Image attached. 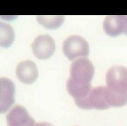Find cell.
I'll list each match as a JSON object with an SVG mask.
<instances>
[{
  "label": "cell",
  "mask_w": 127,
  "mask_h": 126,
  "mask_svg": "<svg viewBox=\"0 0 127 126\" xmlns=\"http://www.w3.org/2000/svg\"><path fill=\"white\" fill-rule=\"evenodd\" d=\"M124 33L127 35V16L126 17V21H125V26L124 29Z\"/></svg>",
  "instance_id": "cell-13"
},
{
  "label": "cell",
  "mask_w": 127,
  "mask_h": 126,
  "mask_svg": "<svg viewBox=\"0 0 127 126\" xmlns=\"http://www.w3.org/2000/svg\"><path fill=\"white\" fill-rule=\"evenodd\" d=\"M78 107L83 109H108L110 107L106 98V86H100L92 88L85 99L75 101Z\"/></svg>",
  "instance_id": "cell-3"
},
{
  "label": "cell",
  "mask_w": 127,
  "mask_h": 126,
  "mask_svg": "<svg viewBox=\"0 0 127 126\" xmlns=\"http://www.w3.org/2000/svg\"><path fill=\"white\" fill-rule=\"evenodd\" d=\"M15 33L10 25L0 22V45L2 47H9L13 42Z\"/></svg>",
  "instance_id": "cell-10"
},
{
  "label": "cell",
  "mask_w": 127,
  "mask_h": 126,
  "mask_svg": "<svg viewBox=\"0 0 127 126\" xmlns=\"http://www.w3.org/2000/svg\"><path fill=\"white\" fill-rule=\"evenodd\" d=\"M63 50L65 56L73 61L79 57H87L89 54V44L85 38L79 35H72L63 42Z\"/></svg>",
  "instance_id": "cell-2"
},
{
  "label": "cell",
  "mask_w": 127,
  "mask_h": 126,
  "mask_svg": "<svg viewBox=\"0 0 127 126\" xmlns=\"http://www.w3.org/2000/svg\"><path fill=\"white\" fill-rule=\"evenodd\" d=\"M7 126H35V121L27 109L17 105L6 115Z\"/></svg>",
  "instance_id": "cell-7"
},
{
  "label": "cell",
  "mask_w": 127,
  "mask_h": 126,
  "mask_svg": "<svg viewBox=\"0 0 127 126\" xmlns=\"http://www.w3.org/2000/svg\"><path fill=\"white\" fill-rule=\"evenodd\" d=\"M94 73V65L88 58H79L71 63L66 88L75 101L84 99L89 95L93 88L91 81Z\"/></svg>",
  "instance_id": "cell-1"
},
{
  "label": "cell",
  "mask_w": 127,
  "mask_h": 126,
  "mask_svg": "<svg viewBox=\"0 0 127 126\" xmlns=\"http://www.w3.org/2000/svg\"><path fill=\"white\" fill-rule=\"evenodd\" d=\"M31 47L35 57L40 60H46L53 55L56 45L54 39L49 34H41L34 39Z\"/></svg>",
  "instance_id": "cell-5"
},
{
  "label": "cell",
  "mask_w": 127,
  "mask_h": 126,
  "mask_svg": "<svg viewBox=\"0 0 127 126\" xmlns=\"http://www.w3.org/2000/svg\"><path fill=\"white\" fill-rule=\"evenodd\" d=\"M106 83L112 92L127 94V68L121 65L111 67L106 74Z\"/></svg>",
  "instance_id": "cell-4"
},
{
  "label": "cell",
  "mask_w": 127,
  "mask_h": 126,
  "mask_svg": "<svg viewBox=\"0 0 127 126\" xmlns=\"http://www.w3.org/2000/svg\"><path fill=\"white\" fill-rule=\"evenodd\" d=\"M126 15H108L103 22V29L111 37H116L124 32Z\"/></svg>",
  "instance_id": "cell-9"
},
{
  "label": "cell",
  "mask_w": 127,
  "mask_h": 126,
  "mask_svg": "<svg viewBox=\"0 0 127 126\" xmlns=\"http://www.w3.org/2000/svg\"><path fill=\"white\" fill-rule=\"evenodd\" d=\"M35 126H55L54 125L49 123L42 122V123H39L35 124Z\"/></svg>",
  "instance_id": "cell-12"
},
{
  "label": "cell",
  "mask_w": 127,
  "mask_h": 126,
  "mask_svg": "<svg viewBox=\"0 0 127 126\" xmlns=\"http://www.w3.org/2000/svg\"><path fill=\"white\" fill-rule=\"evenodd\" d=\"M16 75L19 80L23 83H32L38 76L37 65L30 60L20 62L16 68Z\"/></svg>",
  "instance_id": "cell-8"
},
{
  "label": "cell",
  "mask_w": 127,
  "mask_h": 126,
  "mask_svg": "<svg viewBox=\"0 0 127 126\" xmlns=\"http://www.w3.org/2000/svg\"><path fill=\"white\" fill-rule=\"evenodd\" d=\"M38 22L48 29H56L62 25L64 21L65 16H44L38 15L36 17Z\"/></svg>",
  "instance_id": "cell-11"
},
{
  "label": "cell",
  "mask_w": 127,
  "mask_h": 126,
  "mask_svg": "<svg viewBox=\"0 0 127 126\" xmlns=\"http://www.w3.org/2000/svg\"><path fill=\"white\" fill-rule=\"evenodd\" d=\"M15 86L9 78L0 79V112L5 113L15 102Z\"/></svg>",
  "instance_id": "cell-6"
}]
</instances>
